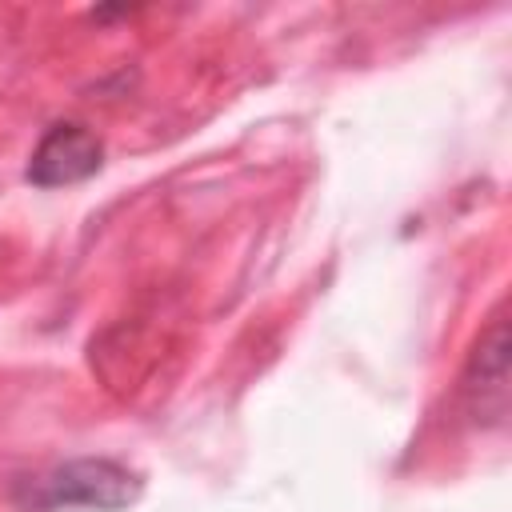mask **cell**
<instances>
[{"mask_svg": "<svg viewBox=\"0 0 512 512\" xmlns=\"http://www.w3.org/2000/svg\"><path fill=\"white\" fill-rule=\"evenodd\" d=\"M136 496H140V476L108 456H80L52 464L48 472H36L16 488V504L24 512H72V508L120 512L136 504Z\"/></svg>", "mask_w": 512, "mask_h": 512, "instance_id": "cell-1", "label": "cell"}, {"mask_svg": "<svg viewBox=\"0 0 512 512\" xmlns=\"http://www.w3.org/2000/svg\"><path fill=\"white\" fill-rule=\"evenodd\" d=\"M464 408L480 428H500L508 420V320L504 312L480 332L476 352L460 380Z\"/></svg>", "mask_w": 512, "mask_h": 512, "instance_id": "cell-2", "label": "cell"}, {"mask_svg": "<svg viewBox=\"0 0 512 512\" xmlns=\"http://www.w3.org/2000/svg\"><path fill=\"white\" fill-rule=\"evenodd\" d=\"M100 160H104V144L96 140V132L76 120H60L40 136L28 160V180L36 188H64L100 172Z\"/></svg>", "mask_w": 512, "mask_h": 512, "instance_id": "cell-3", "label": "cell"}]
</instances>
